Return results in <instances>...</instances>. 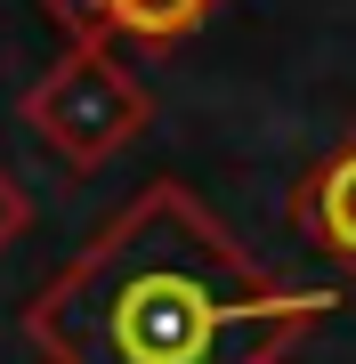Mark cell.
<instances>
[{"label": "cell", "instance_id": "1", "mask_svg": "<svg viewBox=\"0 0 356 364\" xmlns=\"http://www.w3.org/2000/svg\"><path fill=\"white\" fill-rule=\"evenodd\" d=\"M332 308L251 267L195 186L154 178L25 299V340L49 364H276Z\"/></svg>", "mask_w": 356, "mask_h": 364}, {"label": "cell", "instance_id": "2", "mask_svg": "<svg viewBox=\"0 0 356 364\" xmlns=\"http://www.w3.org/2000/svg\"><path fill=\"white\" fill-rule=\"evenodd\" d=\"M25 122H33L73 170H97V162H114L122 146L146 130V90L114 65V57L73 49L65 65L25 97Z\"/></svg>", "mask_w": 356, "mask_h": 364}, {"label": "cell", "instance_id": "3", "mask_svg": "<svg viewBox=\"0 0 356 364\" xmlns=\"http://www.w3.org/2000/svg\"><path fill=\"white\" fill-rule=\"evenodd\" d=\"M291 219H300V235L324 251V259H340L356 275V138L332 146V154L291 186Z\"/></svg>", "mask_w": 356, "mask_h": 364}, {"label": "cell", "instance_id": "4", "mask_svg": "<svg viewBox=\"0 0 356 364\" xmlns=\"http://www.w3.org/2000/svg\"><path fill=\"white\" fill-rule=\"evenodd\" d=\"M211 9H219V0H106V33H130V41H186Z\"/></svg>", "mask_w": 356, "mask_h": 364}, {"label": "cell", "instance_id": "5", "mask_svg": "<svg viewBox=\"0 0 356 364\" xmlns=\"http://www.w3.org/2000/svg\"><path fill=\"white\" fill-rule=\"evenodd\" d=\"M49 16L73 33V49H97L106 41V0H49Z\"/></svg>", "mask_w": 356, "mask_h": 364}, {"label": "cell", "instance_id": "6", "mask_svg": "<svg viewBox=\"0 0 356 364\" xmlns=\"http://www.w3.org/2000/svg\"><path fill=\"white\" fill-rule=\"evenodd\" d=\"M16 227H25V195H16V178H9V170H0V243H9Z\"/></svg>", "mask_w": 356, "mask_h": 364}]
</instances>
